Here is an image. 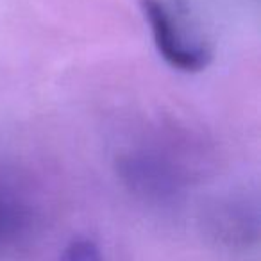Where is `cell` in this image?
<instances>
[{"label": "cell", "instance_id": "cell-1", "mask_svg": "<svg viewBox=\"0 0 261 261\" xmlns=\"http://www.w3.org/2000/svg\"><path fill=\"white\" fill-rule=\"evenodd\" d=\"M140 9L167 65L185 73L202 72L210 65L211 48L182 0H140Z\"/></svg>", "mask_w": 261, "mask_h": 261}, {"label": "cell", "instance_id": "cell-2", "mask_svg": "<svg viewBox=\"0 0 261 261\" xmlns=\"http://www.w3.org/2000/svg\"><path fill=\"white\" fill-rule=\"evenodd\" d=\"M58 261H104L100 247L86 236H77L65 245Z\"/></svg>", "mask_w": 261, "mask_h": 261}, {"label": "cell", "instance_id": "cell-3", "mask_svg": "<svg viewBox=\"0 0 261 261\" xmlns=\"http://www.w3.org/2000/svg\"><path fill=\"white\" fill-rule=\"evenodd\" d=\"M20 217H22L20 195H16L6 181H0V232H6L8 227H15L16 220L20 222Z\"/></svg>", "mask_w": 261, "mask_h": 261}]
</instances>
